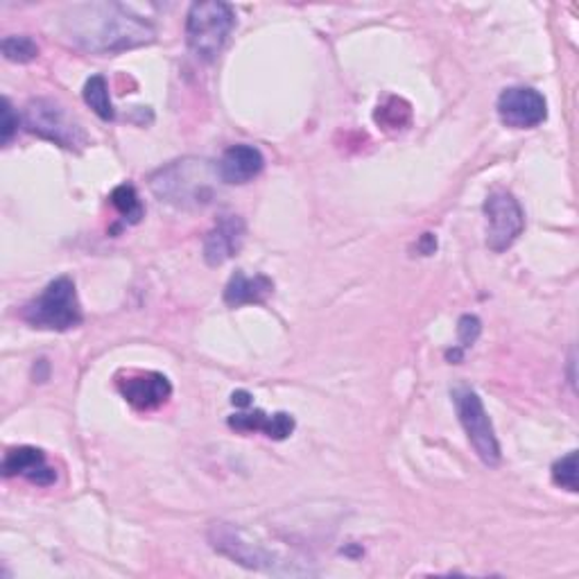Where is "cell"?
<instances>
[{
	"mask_svg": "<svg viewBox=\"0 0 579 579\" xmlns=\"http://www.w3.org/2000/svg\"><path fill=\"white\" fill-rule=\"evenodd\" d=\"M68 39L87 53L116 55L150 46L155 27L118 3H89L72 8L64 19Z\"/></svg>",
	"mask_w": 579,
	"mask_h": 579,
	"instance_id": "1",
	"label": "cell"
},
{
	"mask_svg": "<svg viewBox=\"0 0 579 579\" xmlns=\"http://www.w3.org/2000/svg\"><path fill=\"white\" fill-rule=\"evenodd\" d=\"M217 163L186 157L177 159L150 174V189L163 202L181 211H200L215 202L220 184Z\"/></svg>",
	"mask_w": 579,
	"mask_h": 579,
	"instance_id": "2",
	"label": "cell"
},
{
	"mask_svg": "<svg viewBox=\"0 0 579 579\" xmlns=\"http://www.w3.org/2000/svg\"><path fill=\"white\" fill-rule=\"evenodd\" d=\"M208 541L215 553L229 557L245 568L274 575H306L299 566H293L285 555L268 546L265 541L257 538L245 527L231 523H213L208 530Z\"/></svg>",
	"mask_w": 579,
	"mask_h": 579,
	"instance_id": "3",
	"label": "cell"
},
{
	"mask_svg": "<svg viewBox=\"0 0 579 579\" xmlns=\"http://www.w3.org/2000/svg\"><path fill=\"white\" fill-rule=\"evenodd\" d=\"M236 27V12L223 0H202L193 3L186 14L189 50L204 64L215 61L225 50Z\"/></svg>",
	"mask_w": 579,
	"mask_h": 579,
	"instance_id": "4",
	"label": "cell"
},
{
	"mask_svg": "<svg viewBox=\"0 0 579 579\" xmlns=\"http://www.w3.org/2000/svg\"><path fill=\"white\" fill-rule=\"evenodd\" d=\"M21 317L42 331H70L82 323L84 313L76 290V281L70 276H59L46 285L39 297H34L23 306Z\"/></svg>",
	"mask_w": 579,
	"mask_h": 579,
	"instance_id": "5",
	"label": "cell"
},
{
	"mask_svg": "<svg viewBox=\"0 0 579 579\" xmlns=\"http://www.w3.org/2000/svg\"><path fill=\"white\" fill-rule=\"evenodd\" d=\"M23 125L27 132L66 150H82L89 140L82 125L66 112V106L48 98H36L27 102L23 112Z\"/></svg>",
	"mask_w": 579,
	"mask_h": 579,
	"instance_id": "6",
	"label": "cell"
},
{
	"mask_svg": "<svg viewBox=\"0 0 579 579\" xmlns=\"http://www.w3.org/2000/svg\"><path fill=\"white\" fill-rule=\"evenodd\" d=\"M453 404L457 410V419L466 432V438L470 446L476 449L478 457L487 466H498L500 464V444L496 438L493 423L485 410L483 398L478 396L476 389H470L466 385H457L453 391Z\"/></svg>",
	"mask_w": 579,
	"mask_h": 579,
	"instance_id": "7",
	"label": "cell"
},
{
	"mask_svg": "<svg viewBox=\"0 0 579 579\" xmlns=\"http://www.w3.org/2000/svg\"><path fill=\"white\" fill-rule=\"evenodd\" d=\"M487 215V245L502 253L510 249L525 229V213L519 200L507 191H493L483 206Z\"/></svg>",
	"mask_w": 579,
	"mask_h": 579,
	"instance_id": "8",
	"label": "cell"
},
{
	"mask_svg": "<svg viewBox=\"0 0 579 579\" xmlns=\"http://www.w3.org/2000/svg\"><path fill=\"white\" fill-rule=\"evenodd\" d=\"M498 116L507 127L532 129L548 118V102L530 87H510L498 98Z\"/></svg>",
	"mask_w": 579,
	"mask_h": 579,
	"instance_id": "9",
	"label": "cell"
},
{
	"mask_svg": "<svg viewBox=\"0 0 579 579\" xmlns=\"http://www.w3.org/2000/svg\"><path fill=\"white\" fill-rule=\"evenodd\" d=\"M245 236L247 225L240 215H223L204 238V261L211 268L231 261L242 249Z\"/></svg>",
	"mask_w": 579,
	"mask_h": 579,
	"instance_id": "10",
	"label": "cell"
},
{
	"mask_svg": "<svg viewBox=\"0 0 579 579\" xmlns=\"http://www.w3.org/2000/svg\"><path fill=\"white\" fill-rule=\"evenodd\" d=\"M125 401L136 410H157L172 396L170 381L159 372H140L118 381Z\"/></svg>",
	"mask_w": 579,
	"mask_h": 579,
	"instance_id": "11",
	"label": "cell"
},
{
	"mask_svg": "<svg viewBox=\"0 0 579 579\" xmlns=\"http://www.w3.org/2000/svg\"><path fill=\"white\" fill-rule=\"evenodd\" d=\"M3 476H23L36 487H50L57 480V470L46 464V453L34 446L10 449L3 459Z\"/></svg>",
	"mask_w": 579,
	"mask_h": 579,
	"instance_id": "12",
	"label": "cell"
},
{
	"mask_svg": "<svg viewBox=\"0 0 579 579\" xmlns=\"http://www.w3.org/2000/svg\"><path fill=\"white\" fill-rule=\"evenodd\" d=\"M265 168V159L259 148L253 145L240 143L231 145V148L225 150L223 159L217 161V172H220L223 184H247V181L257 179Z\"/></svg>",
	"mask_w": 579,
	"mask_h": 579,
	"instance_id": "13",
	"label": "cell"
},
{
	"mask_svg": "<svg viewBox=\"0 0 579 579\" xmlns=\"http://www.w3.org/2000/svg\"><path fill=\"white\" fill-rule=\"evenodd\" d=\"M229 425L240 432H265V438L283 442L290 434L295 432L297 423L295 417L287 412H276V415H265L263 410L253 412H238L229 417Z\"/></svg>",
	"mask_w": 579,
	"mask_h": 579,
	"instance_id": "14",
	"label": "cell"
},
{
	"mask_svg": "<svg viewBox=\"0 0 579 579\" xmlns=\"http://www.w3.org/2000/svg\"><path fill=\"white\" fill-rule=\"evenodd\" d=\"M274 293V281L265 274L247 276L242 270H238L227 287H225V304L229 308H240L247 304H263Z\"/></svg>",
	"mask_w": 579,
	"mask_h": 579,
	"instance_id": "15",
	"label": "cell"
},
{
	"mask_svg": "<svg viewBox=\"0 0 579 579\" xmlns=\"http://www.w3.org/2000/svg\"><path fill=\"white\" fill-rule=\"evenodd\" d=\"M82 95H84V102L93 109L98 118H102L104 123L116 118V109L112 104V98H109V84H106L104 76H93L84 84Z\"/></svg>",
	"mask_w": 579,
	"mask_h": 579,
	"instance_id": "16",
	"label": "cell"
},
{
	"mask_svg": "<svg viewBox=\"0 0 579 579\" xmlns=\"http://www.w3.org/2000/svg\"><path fill=\"white\" fill-rule=\"evenodd\" d=\"M374 118L385 129H404L412 121V109L401 98H387L383 104H378Z\"/></svg>",
	"mask_w": 579,
	"mask_h": 579,
	"instance_id": "17",
	"label": "cell"
},
{
	"mask_svg": "<svg viewBox=\"0 0 579 579\" xmlns=\"http://www.w3.org/2000/svg\"><path fill=\"white\" fill-rule=\"evenodd\" d=\"M112 204L121 213L127 225H138L145 215L143 202L138 200V193L132 184H121L112 191Z\"/></svg>",
	"mask_w": 579,
	"mask_h": 579,
	"instance_id": "18",
	"label": "cell"
},
{
	"mask_svg": "<svg viewBox=\"0 0 579 579\" xmlns=\"http://www.w3.org/2000/svg\"><path fill=\"white\" fill-rule=\"evenodd\" d=\"M0 48H3L5 59H10L14 64H27V61H34L36 57H39V46H36L30 36H16V34L5 36Z\"/></svg>",
	"mask_w": 579,
	"mask_h": 579,
	"instance_id": "19",
	"label": "cell"
},
{
	"mask_svg": "<svg viewBox=\"0 0 579 579\" xmlns=\"http://www.w3.org/2000/svg\"><path fill=\"white\" fill-rule=\"evenodd\" d=\"M579 466H577V451H570L566 457L553 464V483L570 493L579 491Z\"/></svg>",
	"mask_w": 579,
	"mask_h": 579,
	"instance_id": "20",
	"label": "cell"
},
{
	"mask_svg": "<svg viewBox=\"0 0 579 579\" xmlns=\"http://www.w3.org/2000/svg\"><path fill=\"white\" fill-rule=\"evenodd\" d=\"M483 333V321L476 315H464L457 321V338H459V347L468 349L478 342Z\"/></svg>",
	"mask_w": 579,
	"mask_h": 579,
	"instance_id": "21",
	"label": "cell"
},
{
	"mask_svg": "<svg viewBox=\"0 0 579 579\" xmlns=\"http://www.w3.org/2000/svg\"><path fill=\"white\" fill-rule=\"evenodd\" d=\"M16 129H19V114L14 112L10 98H5L3 100V145H10Z\"/></svg>",
	"mask_w": 579,
	"mask_h": 579,
	"instance_id": "22",
	"label": "cell"
},
{
	"mask_svg": "<svg viewBox=\"0 0 579 579\" xmlns=\"http://www.w3.org/2000/svg\"><path fill=\"white\" fill-rule=\"evenodd\" d=\"M434 249H438V240H434L432 234H423L419 242V251L423 253V257H430V253H434Z\"/></svg>",
	"mask_w": 579,
	"mask_h": 579,
	"instance_id": "23",
	"label": "cell"
},
{
	"mask_svg": "<svg viewBox=\"0 0 579 579\" xmlns=\"http://www.w3.org/2000/svg\"><path fill=\"white\" fill-rule=\"evenodd\" d=\"M231 404L236 408H249L251 406V394L245 391V389H238V391L231 394Z\"/></svg>",
	"mask_w": 579,
	"mask_h": 579,
	"instance_id": "24",
	"label": "cell"
},
{
	"mask_svg": "<svg viewBox=\"0 0 579 579\" xmlns=\"http://www.w3.org/2000/svg\"><path fill=\"white\" fill-rule=\"evenodd\" d=\"M446 357H449L451 362H455V365H457V362H462V357H464V349H462V347H455V349L446 351Z\"/></svg>",
	"mask_w": 579,
	"mask_h": 579,
	"instance_id": "25",
	"label": "cell"
}]
</instances>
